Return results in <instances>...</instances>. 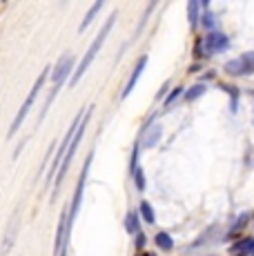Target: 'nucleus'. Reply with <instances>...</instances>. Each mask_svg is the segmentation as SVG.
Segmentation results:
<instances>
[{"mask_svg":"<svg viewBox=\"0 0 254 256\" xmlns=\"http://www.w3.org/2000/svg\"><path fill=\"white\" fill-rule=\"evenodd\" d=\"M180 94H183V87H174V90L168 94V98H165V100H163V105H165V107H170V105H172V102H174V100H176V98L180 96Z\"/></svg>","mask_w":254,"mask_h":256,"instance_id":"5701e85b","label":"nucleus"},{"mask_svg":"<svg viewBox=\"0 0 254 256\" xmlns=\"http://www.w3.org/2000/svg\"><path fill=\"white\" fill-rule=\"evenodd\" d=\"M203 49L205 56H214V54H223L226 49H230V36L223 32H208V36L203 38Z\"/></svg>","mask_w":254,"mask_h":256,"instance_id":"6e6552de","label":"nucleus"},{"mask_svg":"<svg viewBox=\"0 0 254 256\" xmlns=\"http://www.w3.org/2000/svg\"><path fill=\"white\" fill-rule=\"evenodd\" d=\"M125 230H127V234H136V236L140 234V216H138V212L130 210L125 214Z\"/></svg>","mask_w":254,"mask_h":256,"instance_id":"ddd939ff","label":"nucleus"},{"mask_svg":"<svg viewBox=\"0 0 254 256\" xmlns=\"http://www.w3.org/2000/svg\"><path fill=\"white\" fill-rule=\"evenodd\" d=\"M50 72H52V67L47 65L45 70H42L40 74H38V78H36V82H34V87H32V92L27 94V98H25V102H22V107L18 110V114L16 118H14V122L9 125V132H7V138H12L14 134H16L18 130H20V125L25 122V118L29 114V110L34 107V102H36V98H38V94H40L42 90V85H45V80H47V76H50Z\"/></svg>","mask_w":254,"mask_h":256,"instance_id":"7ed1b4c3","label":"nucleus"},{"mask_svg":"<svg viewBox=\"0 0 254 256\" xmlns=\"http://www.w3.org/2000/svg\"><path fill=\"white\" fill-rule=\"evenodd\" d=\"M134 185L138 192L145 190V174H143V167H138V170L134 172Z\"/></svg>","mask_w":254,"mask_h":256,"instance_id":"412c9836","label":"nucleus"},{"mask_svg":"<svg viewBox=\"0 0 254 256\" xmlns=\"http://www.w3.org/2000/svg\"><path fill=\"white\" fill-rule=\"evenodd\" d=\"M62 256H67V252H65V254H62Z\"/></svg>","mask_w":254,"mask_h":256,"instance_id":"a878e982","label":"nucleus"},{"mask_svg":"<svg viewBox=\"0 0 254 256\" xmlns=\"http://www.w3.org/2000/svg\"><path fill=\"white\" fill-rule=\"evenodd\" d=\"M223 72L228 74V76H252L254 74V52H246L241 54V56L232 58V60H228L226 65H223Z\"/></svg>","mask_w":254,"mask_h":256,"instance_id":"423d86ee","label":"nucleus"},{"mask_svg":"<svg viewBox=\"0 0 254 256\" xmlns=\"http://www.w3.org/2000/svg\"><path fill=\"white\" fill-rule=\"evenodd\" d=\"M76 56L72 52H65L60 58H58V62L52 67V80H54V85H62V82L67 80L70 76H74V72H76ZM72 80V78H70Z\"/></svg>","mask_w":254,"mask_h":256,"instance_id":"0eeeda50","label":"nucleus"},{"mask_svg":"<svg viewBox=\"0 0 254 256\" xmlns=\"http://www.w3.org/2000/svg\"><path fill=\"white\" fill-rule=\"evenodd\" d=\"M154 243L158 250H163V252H172L174 250V238L170 236L168 232H158L154 236Z\"/></svg>","mask_w":254,"mask_h":256,"instance_id":"dca6fc26","label":"nucleus"},{"mask_svg":"<svg viewBox=\"0 0 254 256\" xmlns=\"http://www.w3.org/2000/svg\"><path fill=\"white\" fill-rule=\"evenodd\" d=\"M145 65H148V56H140L138 60H136V65H134V70H132L130 74V78H127V82H125V90L120 92V98H127L132 92H134V87H136V82H138V78L143 76V72H145Z\"/></svg>","mask_w":254,"mask_h":256,"instance_id":"9d476101","label":"nucleus"},{"mask_svg":"<svg viewBox=\"0 0 254 256\" xmlns=\"http://www.w3.org/2000/svg\"><path fill=\"white\" fill-rule=\"evenodd\" d=\"M154 9H156V2H150L148 9H145V14H143V18H140V24L136 27V32H134V38H138V34L143 32V27H145V24H148V20H150V14H152ZM134 38H132V40H134ZM132 40H130V42H132Z\"/></svg>","mask_w":254,"mask_h":256,"instance_id":"6ab92c4d","label":"nucleus"},{"mask_svg":"<svg viewBox=\"0 0 254 256\" xmlns=\"http://www.w3.org/2000/svg\"><path fill=\"white\" fill-rule=\"evenodd\" d=\"M201 4L196 2V0H190L188 2V20H190V27L192 29H196L198 27V22H201Z\"/></svg>","mask_w":254,"mask_h":256,"instance_id":"2eb2a0df","label":"nucleus"},{"mask_svg":"<svg viewBox=\"0 0 254 256\" xmlns=\"http://www.w3.org/2000/svg\"><path fill=\"white\" fill-rule=\"evenodd\" d=\"M102 7H105V0H96V2H94V4H92V7H90V12L85 14V18H82V22L78 24V32H80V34L85 32V29H87V27H90V24H92V20H94V16H96V14L100 12Z\"/></svg>","mask_w":254,"mask_h":256,"instance_id":"4468645a","label":"nucleus"},{"mask_svg":"<svg viewBox=\"0 0 254 256\" xmlns=\"http://www.w3.org/2000/svg\"><path fill=\"white\" fill-rule=\"evenodd\" d=\"M138 214H140V218H143L148 225H154V223H156L154 208L148 203V200H140V205H138Z\"/></svg>","mask_w":254,"mask_h":256,"instance_id":"f3484780","label":"nucleus"},{"mask_svg":"<svg viewBox=\"0 0 254 256\" xmlns=\"http://www.w3.org/2000/svg\"><path fill=\"white\" fill-rule=\"evenodd\" d=\"M18 228H20V214H18V212H14L12 218H9V223H7V230H4L2 245H0V254H2V256H7L9 252H12L14 243H16Z\"/></svg>","mask_w":254,"mask_h":256,"instance_id":"1a4fd4ad","label":"nucleus"},{"mask_svg":"<svg viewBox=\"0 0 254 256\" xmlns=\"http://www.w3.org/2000/svg\"><path fill=\"white\" fill-rule=\"evenodd\" d=\"M92 160H94V152H90L82 163V170H80V176H78V183L74 187V196H72V203L67 208V238H65V250L70 248V240H72V228H74V220L78 216V210H80V203H82V192H85V183H87V176H90V170H92Z\"/></svg>","mask_w":254,"mask_h":256,"instance_id":"f03ea898","label":"nucleus"},{"mask_svg":"<svg viewBox=\"0 0 254 256\" xmlns=\"http://www.w3.org/2000/svg\"><path fill=\"white\" fill-rule=\"evenodd\" d=\"M114 22H116V12H112L110 16H107L105 24H102V29H100L98 34H96L94 40H92V45H90V49L85 52V56L80 58V62H78V67H76L74 76H72V80H70V87H76V82L82 78V74L90 70V65L94 62L96 54H98V52H100V47L105 45V40H107V36H110V32H112V27H114Z\"/></svg>","mask_w":254,"mask_h":256,"instance_id":"f257e3e1","label":"nucleus"},{"mask_svg":"<svg viewBox=\"0 0 254 256\" xmlns=\"http://www.w3.org/2000/svg\"><path fill=\"white\" fill-rule=\"evenodd\" d=\"M214 22H216V20H214V14L212 12H205L201 16V24L205 29H210V32H214Z\"/></svg>","mask_w":254,"mask_h":256,"instance_id":"4be33fe9","label":"nucleus"},{"mask_svg":"<svg viewBox=\"0 0 254 256\" xmlns=\"http://www.w3.org/2000/svg\"><path fill=\"white\" fill-rule=\"evenodd\" d=\"M136 248H138V250H143V248H145V234H143V232L136 236Z\"/></svg>","mask_w":254,"mask_h":256,"instance_id":"b1692460","label":"nucleus"},{"mask_svg":"<svg viewBox=\"0 0 254 256\" xmlns=\"http://www.w3.org/2000/svg\"><path fill=\"white\" fill-rule=\"evenodd\" d=\"M230 252L236 256H246V254H254V236H246V238H238L236 243L230 248Z\"/></svg>","mask_w":254,"mask_h":256,"instance_id":"f8f14e48","label":"nucleus"},{"mask_svg":"<svg viewBox=\"0 0 254 256\" xmlns=\"http://www.w3.org/2000/svg\"><path fill=\"white\" fill-rule=\"evenodd\" d=\"M203 94H205V85H203V82H198V85H192L188 92H185V100H188V102H194L196 98H201Z\"/></svg>","mask_w":254,"mask_h":256,"instance_id":"a211bd4d","label":"nucleus"},{"mask_svg":"<svg viewBox=\"0 0 254 256\" xmlns=\"http://www.w3.org/2000/svg\"><path fill=\"white\" fill-rule=\"evenodd\" d=\"M82 116H85V110L80 112V114H76L74 118V122L70 125V130H67V134H65V138L60 140V145H58V152H56V158L52 160V167H50V174H47V178H45V185L50 187L52 183V178H56L58 176V172H60V165H62V158H65V154H67V150H70V145H72V140H74V136H76V132H78V127H80V120H82Z\"/></svg>","mask_w":254,"mask_h":256,"instance_id":"39448f33","label":"nucleus"},{"mask_svg":"<svg viewBox=\"0 0 254 256\" xmlns=\"http://www.w3.org/2000/svg\"><path fill=\"white\" fill-rule=\"evenodd\" d=\"M248 223H250V214H248V212H246V214H241V216H238V220H236V223L232 225V230H230V236L238 234V232H241L243 228H246Z\"/></svg>","mask_w":254,"mask_h":256,"instance_id":"aec40b11","label":"nucleus"},{"mask_svg":"<svg viewBox=\"0 0 254 256\" xmlns=\"http://www.w3.org/2000/svg\"><path fill=\"white\" fill-rule=\"evenodd\" d=\"M92 114H94V105H90V107H87L85 116H82V120H80V127H78V132H76L74 140H72L70 150H67L65 158H62L60 172H58V176H56V183H54V196L58 194V190H60L62 180H65V174H67V170H70V167H72V160H74V156H76V152H78V145H80V140H82V134H85V127H87V122H90Z\"/></svg>","mask_w":254,"mask_h":256,"instance_id":"20e7f679","label":"nucleus"},{"mask_svg":"<svg viewBox=\"0 0 254 256\" xmlns=\"http://www.w3.org/2000/svg\"><path fill=\"white\" fill-rule=\"evenodd\" d=\"M140 256H156L154 252H145V254H140Z\"/></svg>","mask_w":254,"mask_h":256,"instance_id":"393cba45","label":"nucleus"},{"mask_svg":"<svg viewBox=\"0 0 254 256\" xmlns=\"http://www.w3.org/2000/svg\"><path fill=\"white\" fill-rule=\"evenodd\" d=\"M160 136H163V125H158V122L156 125H145L140 140H136V142H140V147H154L160 140Z\"/></svg>","mask_w":254,"mask_h":256,"instance_id":"9b49d317","label":"nucleus"}]
</instances>
